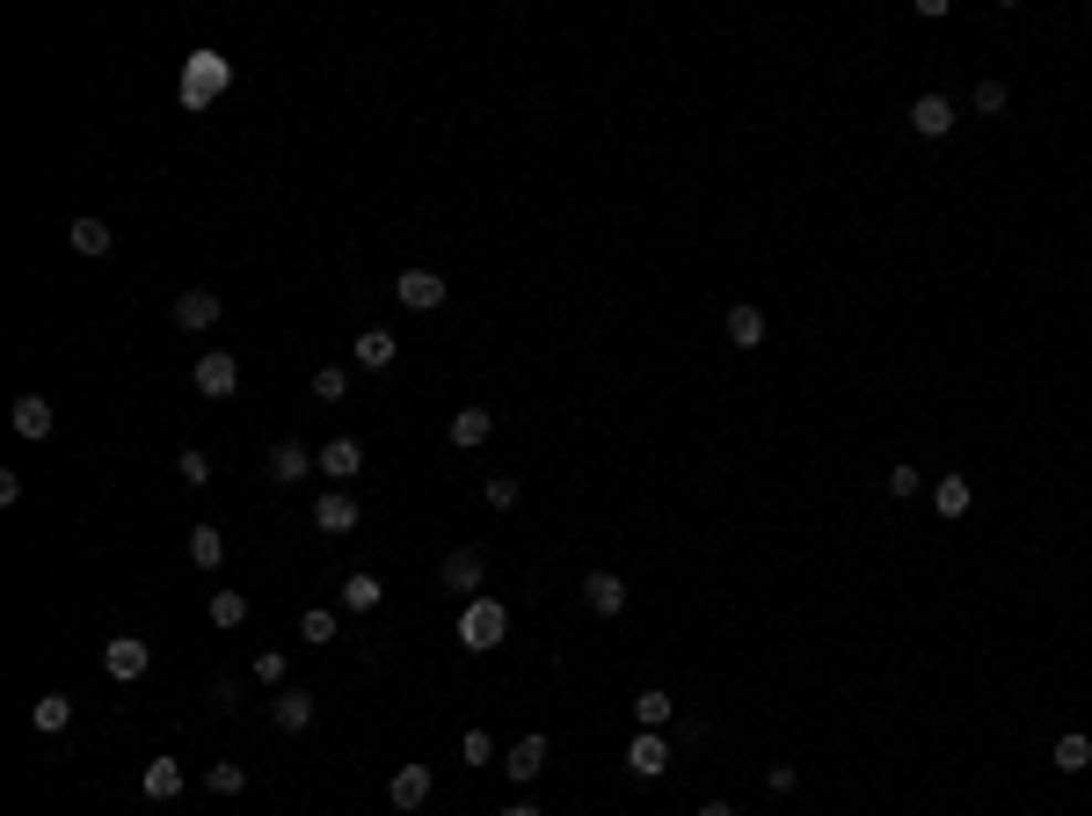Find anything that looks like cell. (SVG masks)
Listing matches in <instances>:
<instances>
[{
    "label": "cell",
    "instance_id": "obj_1",
    "mask_svg": "<svg viewBox=\"0 0 1092 816\" xmlns=\"http://www.w3.org/2000/svg\"><path fill=\"white\" fill-rule=\"evenodd\" d=\"M226 87H233V59H219V52L183 59V110H211Z\"/></svg>",
    "mask_w": 1092,
    "mask_h": 816
},
{
    "label": "cell",
    "instance_id": "obj_2",
    "mask_svg": "<svg viewBox=\"0 0 1092 816\" xmlns=\"http://www.w3.org/2000/svg\"><path fill=\"white\" fill-rule=\"evenodd\" d=\"M503 634H510V606H503V598H467V612H459V649L488 657Z\"/></svg>",
    "mask_w": 1092,
    "mask_h": 816
},
{
    "label": "cell",
    "instance_id": "obj_3",
    "mask_svg": "<svg viewBox=\"0 0 1092 816\" xmlns=\"http://www.w3.org/2000/svg\"><path fill=\"white\" fill-rule=\"evenodd\" d=\"M190 380H197V394H205V401H233V394H241V358H233V350H205Z\"/></svg>",
    "mask_w": 1092,
    "mask_h": 816
},
{
    "label": "cell",
    "instance_id": "obj_4",
    "mask_svg": "<svg viewBox=\"0 0 1092 816\" xmlns=\"http://www.w3.org/2000/svg\"><path fill=\"white\" fill-rule=\"evenodd\" d=\"M626 773H634V781H663V773H670V736L663 730H634L626 736Z\"/></svg>",
    "mask_w": 1092,
    "mask_h": 816
},
{
    "label": "cell",
    "instance_id": "obj_5",
    "mask_svg": "<svg viewBox=\"0 0 1092 816\" xmlns=\"http://www.w3.org/2000/svg\"><path fill=\"white\" fill-rule=\"evenodd\" d=\"M394 299H401L408 313H437V307L451 299V285L437 278V270H401V278H394Z\"/></svg>",
    "mask_w": 1092,
    "mask_h": 816
},
{
    "label": "cell",
    "instance_id": "obj_6",
    "mask_svg": "<svg viewBox=\"0 0 1092 816\" xmlns=\"http://www.w3.org/2000/svg\"><path fill=\"white\" fill-rule=\"evenodd\" d=\"M357 467H364V445H357V437H329V445L313 452V474H329V488L357 482Z\"/></svg>",
    "mask_w": 1092,
    "mask_h": 816
},
{
    "label": "cell",
    "instance_id": "obj_7",
    "mask_svg": "<svg viewBox=\"0 0 1092 816\" xmlns=\"http://www.w3.org/2000/svg\"><path fill=\"white\" fill-rule=\"evenodd\" d=\"M481 576H488L481 547H451V555H445V591L451 598H481Z\"/></svg>",
    "mask_w": 1092,
    "mask_h": 816
},
{
    "label": "cell",
    "instance_id": "obj_8",
    "mask_svg": "<svg viewBox=\"0 0 1092 816\" xmlns=\"http://www.w3.org/2000/svg\"><path fill=\"white\" fill-rule=\"evenodd\" d=\"M583 606L597 612V620H620L626 612V576L620 569H590L583 576Z\"/></svg>",
    "mask_w": 1092,
    "mask_h": 816
},
{
    "label": "cell",
    "instance_id": "obj_9",
    "mask_svg": "<svg viewBox=\"0 0 1092 816\" xmlns=\"http://www.w3.org/2000/svg\"><path fill=\"white\" fill-rule=\"evenodd\" d=\"M146 663H154V649H146L139 634H117V642H103V671L117 678V685H132V678H146Z\"/></svg>",
    "mask_w": 1092,
    "mask_h": 816
},
{
    "label": "cell",
    "instance_id": "obj_10",
    "mask_svg": "<svg viewBox=\"0 0 1092 816\" xmlns=\"http://www.w3.org/2000/svg\"><path fill=\"white\" fill-rule=\"evenodd\" d=\"M219 313H226V299L219 292H211V285H190V292H183V299H175V329H219Z\"/></svg>",
    "mask_w": 1092,
    "mask_h": 816
},
{
    "label": "cell",
    "instance_id": "obj_11",
    "mask_svg": "<svg viewBox=\"0 0 1092 816\" xmlns=\"http://www.w3.org/2000/svg\"><path fill=\"white\" fill-rule=\"evenodd\" d=\"M430 765L423 758H408V765H394V781H386V802H394V809H423V802H430Z\"/></svg>",
    "mask_w": 1092,
    "mask_h": 816
},
{
    "label": "cell",
    "instance_id": "obj_12",
    "mask_svg": "<svg viewBox=\"0 0 1092 816\" xmlns=\"http://www.w3.org/2000/svg\"><path fill=\"white\" fill-rule=\"evenodd\" d=\"M313 525H321L329 539H350L357 533V496H350V488H329V496L313 504Z\"/></svg>",
    "mask_w": 1092,
    "mask_h": 816
},
{
    "label": "cell",
    "instance_id": "obj_13",
    "mask_svg": "<svg viewBox=\"0 0 1092 816\" xmlns=\"http://www.w3.org/2000/svg\"><path fill=\"white\" fill-rule=\"evenodd\" d=\"M394 358H401V343L386 329H364L357 343H350V365L357 372H394Z\"/></svg>",
    "mask_w": 1092,
    "mask_h": 816
},
{
    "label": "cell",
    "instance_id": "obj_14",
    "mask_svg": "<svg viewBox=\"0 0 1092 816\" xmlns=\"http://www.w3.org/2000/svg\"><path fill=\"white\" fill-rule=\"evenodd\" d=\"M306 474H313V452L299 445V437H278V445H270V482L292 488V482H306Z\"/></svg>",
    "mask_w": 1092,
    "mask_h": 816
},
{
    "label": "cell",
    "instance_id": "obj_15",
    "mask_svg": "<svg viewBox=\"0 0 1092 816\" xmlns=\"http://www.w3.org/2000/svg\"><path fill=\"white\" fill-rule=\"evenodd\" d=\"M270 722H278L284 736H299L313 722V693L306 685H278V700H270Z\"/></svg>",
    "mask_w": 1092,
    "mask_h": 816
},
{
    "label": "cell",
    "instance_id": "obj_16",
    "mask_svg": "<svg viewBox=\"0 0 1092 816\" xmlns=\"http://www.w3.org/2000/svg\"><path fill=\"white\" fill-rule=\"evenodd\" d=\"M911 132H918V140H947L954 132V103L947 95H918V103H911Z\"/></svg>",
    "mask_w": 1092,
    "mask_h": 816
},
{
    "label": "cell",
    "instance_id": "obj_17",
    "mask_svg": "<svg viewBox=\"0 0 1092 816\" xmlns=\"http://www.w3.org/2000/svg\"><path fill=\"white\" fill-rule=\"evenodd\" d=\"M8 423H15V437H30V445H37V437H52L59 409H52L44 394H22V401H15V416H8Z\"/></svg>",
    "mask_w": 1092,
    "mask_h": 816
},
{
    "label": "cell",
    "instance_id": "obj_18",
    "mask_svg": "<svg viewBox=\"0 0 1092 816\" xmlns=\"http://www.w3.org/2000/svg\"><path fill=\"white\" fill-rule=\"evenodd\" d=\"M30 730H37V736H66V730H73V700H66V693L30 700Z\"/></svg>",
    "mask_w": 1092,
    "mask_h": 816
},
{
    "label": "cell",
    "instance_id": "obj_19",
    "mask_svg": "<svg viewBox=\"0 0 1092 816\" xmlns=\"http://www.w3.org/2000/svg\"><path fill=\"white\" fill-rule=\"evenodd\" d=\"M139 787H146V802H175V795H183L190 781H183V765H175V758H146Z\"/></svg>",
    "mask_w": 1092,
    "mask_h": 816
},
{
    "label": "cell",
    "instance_id": "obj_20",
    "mask_svg": "<svg viewBox=\"0 0 1092 816\" xmlns=\"http://www.w3.org/2000/svg\"><path fill=\"white\" fill-rule=\"evenodd\" d=\"M488 431H496V416H488V409H451V445H459V452H481Z\"/></svg>",
    "mask_w": 1092,
    "mask_h": 816
},
{
    "label": "cell",
    "instance_id": "obj_21",
    "mask_svg": "<svg viewBox=\"0 0 1092 816\" xmlns=\"http://www.w3.org/2000/svg\"><path fill=\"white\" fill-rule=\"evenodd\" d=\"M670 722H677V700L663 693V685L634 693V730H670Z\"/></svg>",
    "mask_w": 1092,
    "mask_h": 816
},
{
    "label": "cell",
    "instance_id": "obj_22",
    "mask_svg": "<svg viewBox=\"0 0 1092 816\" xmlns=\"http://www.w3.org/2000/svg\"><path fill=\"white\" fill-rule=\"evenodd\" d=\"M969 504H976L969 474H939V488H933V510H939V518H969Z\"/></svg>",
    "mask_w": 1092,
    "mask_h": 816
},
{
    "label": "cell",
    "instance_id": "obj_23",
    "mask_svg": "<svg viewBox=\"0 0 1092 816\" xmlns=\"http://www.w3.org/2000/svg\"><path fill=\"white\" fill-rule=\"evenodd\" d=\"M66 241H73V256H110V248H117V234H110V219H73Z\"/></svg>",
    "mask_w": 1092,
    "mask_h": 816
},
{
    "label": "cell",
    "instance_id": "obj_24",
    "mask_svg": "<svg viewBox=\"0 0 1092 816\" xmlns=\"http://www.w3.org/2000/svg\"><path fill=\"white\" fill-rule=\"evenodd\" d=\"M503 765H510V781H539L547 773V736H518Z\"/></svg>",
    "mask_w": 1092,
    "mask_h": 816
},
{
    "label": "cell",
    "instance_id": "obj_25",
    "mask_svg": "<svg viewBox=\"0 0 1092 816\" xmlns=\"http://www.w3.org/2000/svg\"><path fill=\"white\" fill-rule=\"evenodd\" d=\"M205 620L219 627V634H233V627L248 620V598H241V591H226V583H219V591L205 598Z\"/></svg>",
    "mask_w": 1092,
    "mask_h": 816
},
{
    "label": "cell",
    "instance_id": "obj_26",
    "mask_svg": "<svg viewBox=\"0 0 1092 816\" xmlns=\"http://www.w3.org/2000/svg\"><path fill=\"white\" fill-rule=\"evenodd\" d=\"M728 343H736V350H758L765 343V313L750 307V299H743V307H728Z\"/></svg>",
    "mask_w": 1092,
    "mask_h": 816
},
{
    "label": "cell",
    "instance_id": "obj_27",
    "mask_svg": "<svg viewBox=\"0 0 1092 816\" xmlns=\"http://www.w3.org/2000/svg\"><path fill=\"white\" fill-rule=\"evenodd\" d=\"M379 598H386V591H379V576H364V569H357V576H343V612H379Z\"/></svg>",
    "mask_w": 1092,
    "mask_h": 816
},
{
    "label": "cell",
    "instance_id": "obj_28",
    "mask_svg": "<svg viewBox=\"0 0 1092 816\" xmlns=\"http://www.w3.org/2000/svg\"><path fill=\"white\" fill-rule=\"evenodd\" d=\"M1049 765H1057V773H1085L1092 765V736H1057V751H1049Z\"/></svg>",
    "mask_w": 1092,
    "mask_h": 816
},
{
    "label": "cell",
    "instance_id": "obj_29",
    "mask_svg": "<svg viewBox=\"0 0 1092 816\" xmlns=\"http://www.w3.org/2000/svg\"><path fill=\"white\" fill-rule=\"evenodd\" d=\"M190 561H197V569H219V561H226V533H219V525H197V533H190Z\"/></svg>",
    "mask_w": 1092,
    "mask_h": 816
},
{
    "label": "cell",
    "instance_id": "obj_30",
    "mask_svg": "<svg viewBox=\"0 0 1092 816\" xmlns=\"http://www.w3.org/2000/svg\"><path fill=\"white\" fill-rule=\"evenodd\" d=\"M205 787H211V795H241V787H248V765H233V758H211V773H205Z\"/></svg>",
    "mask_w": 1092,
    "mask_h": 816
},
{
    "label": "cell",
    "instance_id": "obj_31",
    "mask_svg": "<svg viewBox=\"0 0 1092 816\" xmlns=\"http://www.w3.org/2000/svg\"><path fill=\"white\" fill-rule=\"evenodd\" d=\"M350 372H357V365H321V372H313V394H321V401H343L350 394Z\"/></svg>",
    "mask_w": 1092,
    "mask_h": 816
},
{
    "label": "cell",
    "instance_id": "obj_32",
    "mask_svg": "<svg viewBox=\"0 0 1092 816\" xmlns=\"http://www.w3.org/2000/svg\"><path fill=\"white\" fill-rule=\"evenodd\" d=\"M299 642H335V612H329V606L299 612Z\"/></svg>",
    "mask_w": 1092,
    "mask_h": 816
},
{
    "label": "cell",
    "instance_id": "obj_33",
    "mask_svg": "<svg viewBox=\"0 0 1092 816\" xmlns=\"http://www.w3.org/2000/svg\"><path fill=\"white\" fill-rule=\"evenodd\" d=\"M459 765H496V736L467 730V736H459Z\"/></svg>",
    "mask_w": 1092,
    "mask_h": 816
},
{
    "label": "cell",
    "instance_id": "obj_34",
    "mask_svg": "<svg viewBox=\"0 0 1092 816\" xmlns=\"http://www.w3.org/2000/svg\"><path fill=\"white\" fill-rule=\"evenodd\" d=\"M175 474H183L190 488H205V482H211V459H205L197 445H183V452H175Z\"/></svg>",
    "mask_w": 1092,
    "mask_h": 816
},
{
    "label": "cell",
    "instance_id": "obj_35",
    "mask_svg": "<svg viewBox=\"0 0 1092 816\" xmlns=\"http://www.w3.org/2000/svg\"><path fill=\"white\" fill-rule=\"evenodd\" d=\"M481 496H488V510H518V496H524V488H518V474H496V482H488Z\"/></svg>",
    "mask_w": 1092,
    "mask_h": 816
},
{
    "label": "cell",
    "instance_id": "obj_36",
    "mask_svg": "<svg viewBox=\"0 0 1092 816\" xmlns=\"http://www.w3.org/2000/svg\"><path fill=\"white\" fill-rule=\"evenodd\" d=\"M765 787H772V795H794V787H801V765H765Z\"/></svg>",
    "mask_w": 1092,
    "mask_h": 816
},
{
    "label": "cell",
    "instance_id": "obj_37",
    "mask_svg": "<svg viewBox=\"0 0 1092 816\" xmlns=\"http://www.w3.org/2000/svg\"><path fill=\"white\" fill-rule=\"evenodd\" d=\"M284 671H292V663H284V649H262V657H256V678H262V685H284Z\"/></svg>",
    "mask_w": 1092,
    "mask_h": 816
},
{
    "label": "cell",
    "instance_id": "obj_38",
    "mask_svg": "<svg viewBox=\"0 0 1092 816\" xmlns=\"http://www.w3.org/2000/svg\"><path fill=\"white\" fill-rule=\"evenodd\" d=\"M976 110L998 117V110H1006V81H976Z\"/></svg>",
    "mask_w": 1092,
    "mask_h": 816
},
{
    "label": "cell",
    "instance_id": "obj_39",
    "mask_svg": "<svg viewBox=\"0 0 1092 816\" xmlns=\"http://www.w3.org/2000/svg\"><path fill=\"white\" fill-rule=\"evenodd\" d=\"M888 496L911 504V496H918V467H888Z\"/></svg>",
    "mask_w": 1092,
    "mask_h": 816
},
{
    "label": "cell",
    "instance_id": "obj_40",
    "mask_svg": "<svg viewBox=\"0 0 1092 816\" xmlns=\"http://www.w3.org/2000/svg\"><path fill=\"white\" fill-rule=\"evenodd\" d=\"M699 816H736V802H721V795H714V802H699Z\"/></svg>",
    "mask_w": 1092,
    "mask_h": 816
},
{
    "label": "cell",
    "instance_id": "obj_41",
    "mask_svg": "<svg viewBox=\"0 0 1092 816\" xmlns=\"http://www.w3.org/2000/svg\"><path fill=\"white\" fill-rule=\"evenodd\" d=\"M503 816H547V809H532V802H510V809Z\"/></svg>",
    "mask_w": 1092,
    "mask_h": 816
}]
</instances>
